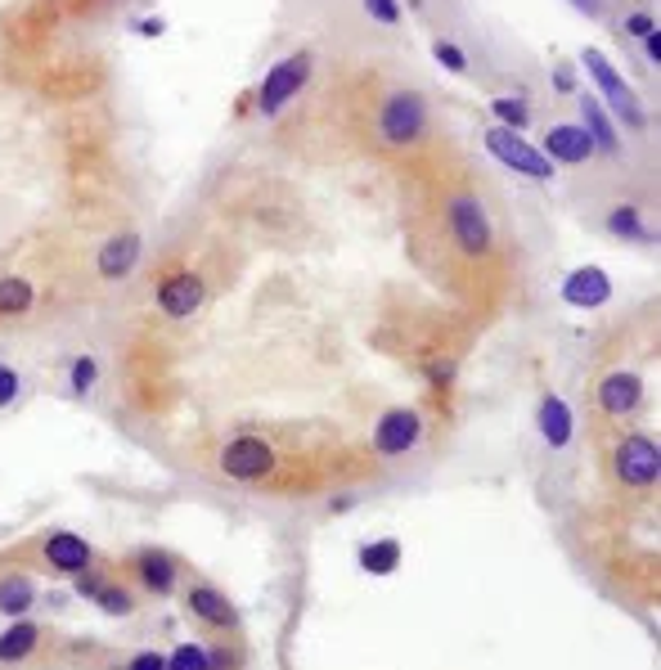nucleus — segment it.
I'll return each mask as SVG.
<instances>
[{"label": "nucleus", "mask_w": 661, "mask_h": 670, "mask_svg": "<svg viewBox=\"0 0 661 670\" xmlns=\"http://www.w3.org/2000/svg\"><path fill=\"white\" fill-rule=\"evenodd\" d=\"M428 122H432V108L419 91H391L378 108V140L391 149H410L428 136Z\"/></svg>", "instance_id": "f257e3e1"}, {"label": "nucleus", "mask_w": 661, "mask_h": 670, "mask_svg": "<svg viewBox=\"0 0 661 670\" xmlns=\"http://www.w3.org/2000/svg\"><path fill=\"white\" fill-rule=\"evenodd\" d=\"M482 140H486V149H491L495 163H504L508 171H517V176H526V180H541V185H545V180H554V171H558V167L541 154V145H532V140L522 136V130L491 126Z\"/></svg>", "instance_id": "f03ea898"}, {"label": "nucleus", "mask_w": 661, "mask_h": 670, "mask_svg": "<svg viewBox=\"0 0 661 670\" xmlns=\"http://www.w3.org/2000/svg\"><path fill=\"white\" fill-rule=\"evenodd\" d=\"M445 221H450V239L454 248L464 252V257H486L491 243H495V226L486 217V208L478 203V198L469 189H459L450 198V208H445Z\"/></svg>", "instance_id": "7ed1b4c3"}, {"label": "nucleus", "mask_w": 661, "mask_h": 670, "mask_svg": "<svg viewBox=\"0 0 661 670\" xmlns=\"http://www.w3.org/2000/svg\"><path fill=\"white\" fill-rule=\"evenodd\" d=\"M580 69L594 77V86H599V95H604V104L630 126V130H643L648 126V113H643V104L634 100V91L626 86V77L612 69V63L599 54V50H580Z\"/></svg>", "instance_id": "20e7f679"}, {"label": "nucleus", "mask_w": 661, "mask_h": 670, "mask_svg": "<svg viewBox=\"0 0 661 670\" xmlns=\"http://www.w3.org/2000/svg\"><path fill=\"white\" fill-rule=\"evenodd\" d=\"M311 69H315V54L311 50H297V54L280 59L275 69L266 73V82L256 86V113L261 117H280V108L311 82Z\"/></svg>", "instance_id": "39448f33"}, {"label": "nucleus", "mask_w": 661, "mask_h": 670, "mask_svg": "<svg viewBox=\"0 0 661 670\" xmlns=\"http://www.w3.org/2000/svg\"><path fill=\"white\" fill-rule=\"evenodd\" d=\"M612 473L626 491H652L657 478H661V450L652 437L643 432H630L617 441V454H612Z\"/></svg>", "instance_id": "423d86ee"}, {"label": "nucleus", "mask_w": 661, "mask_h": 670, "mask_svg": "<svg viewBox=\"0 0 661 670\" xmlns=\"http://www.w3.org/2000/svg\"><path fill=\"white\" fill-rule=\"evenodd\" d=\"M280 468V454L266 437H234L221 446V473L230 482H261Z\"/></svg>", "instance_id": "0eeeda50"}, {"label": "nucleus", "mask_w": 661, "mask_h": 670, "mask_svg": "<svg viewBox=\"0 0 661 670\" xmlns=\"http://www.w3.org/2000/svg\"><path fill=\"white\" fill-rule=\"evenodd\" d=\"M419 441H423V415H419V410H410V406L387 410V415L378 419V428H374V450H378V454H387V459L410 454Z\"/></svg>", "instance_id": "6e6552de"}, {"label": "nucleus", "mask_w": 661, "mask_h": 670, "mask_svg": "<svg viewBox=\"0 0 661 670\" xmlns=\"http://www.w3.org/2000/svg\"><path fill=\"white\" fill-rule=\"evenodd\" d=\"M185 603H189V613L203 621V626H212V630H221V635H234V630H239V608H234V603H230L217 585L193 580V585L185 589Z\"/></svg>", "instance_id": "1a4fd4ad"}, {"label": "nucleus", "mask_w": 661, "mask_h": 670, "mask_svg": "<svg viewBox=\"0 0 661 670\" xmlns=\"http://www.w3.org/2000/svg\"><path fill=\"white\" fill-rule=\"evenodd\" d=\"M41 558H45V567L59 572V576H82L86 567H95V549H91V541H82L77 531H54V535H45Z\"/></svg>", "instance_id": "9d476101"}, {"label": "nucleus", "mask_w": 661, "mask_h": 670, "mask_svg": "<svg viewBox=\"0 0 661 670\" xmlns=\"http://www.w3.org/2000/svg\"><path fill=\"white\" fill-rule=\"evenodd\" d=\"M203 302H208V284H203V275H193V271H176V275H167L158 284V311L171 315V320L193 315Z\"/></svg>", "instance_id": "9b49d317"}, {"label": "nucleus", "mask_w": 661, "mask_h": 670, "mask_svg": "<svg viewBox=\"0 0 661 670\" xmlns=\"http://www.w3.org/2000/svg\"><path fill=\"white\" fill-rule=\"evenodd\" d=\"M639 406H643V378L634 369H612L599 383V410L604 415L630 419V415H639Z\"/></svg>", "instance_id": "f8f14e48"}, {"label": "nucleus", "mask_w": 661, "mask_h": 670, "mask_svg": "<svg viewBox=\"0 0 661 670\" xmlns=\"http://www.w3.org/2000/svg\"><path fill=\"white\" fill-rule=\"evenodd\" d=\"M77 594H82L86 603H95V608L108 613V617H130V613H136V594H130L126 585H117V580H108V576L95 572V567H86V572L77 576Z\"/></svg>", "instance_id": "ddd939ff"}, {"label": "nucleus", "mask_w": 661, "mask_h": 670, "mask_svg": "<svg viewBox=\"0 0 661 670\" xmlns=\"http://www.w3.org/2000/svg\"><path fill=\"white\" fill-rule=\"evenodd\" d=\"M563 302L576 306V311H594L612 302V280L604 265H576V271L563 280Z\"/></svg>", "instance_id": "4468645a"}, {"label": "nucleus", "mask_w": 661, "mask_h": 670, "mask_svg": "<svg viewBox=\"0 0 661 670\" xmlns=\"http://www.w3.org/2000/svg\"><path fill=\"white\" fill-rule=\"evenodd\" d=\"M541 154H545L554 167H558V163L580 167V163L594 158V140H589V130H585L580 122H558V126H549V136H545Z\"/></svg>", "instance_id": "2eb2a0df"}, {"label": "nucleus", "mask_w": 661, "mask_h": 670, "mask_svg": "<svg viewBox=\"0 0 661 670\" xmlns=\"http://www.w3.org/2000/svg\"><path fill=\"white\" fill-rule=\"evenodd\" d=\"M536 428L545 437L549 450H567L571 446V432H576V419H571V406L558 396V391H545L541 396V410H536Z\"/></svg>", "instance_id": "dca6fc26"}, {"label": "nucleus", "mask_w": 661, "mask_h": 670, "mask_svg": "<svg viewBox=\"0 0 661 670\" xmlns=\"http://www.w3.org/2000/svg\"><path fill=\"white\" fill-rule=\"evenodd\" d=\"M140 252H145V243H140V234H136V230L113 234V239L99 248V275H104V280H126L130 271H136Z\"/></svg>", "instance_id": "f3484780"}, {"label": "nucleus", "mask_w": 661, "mask_h": 670, "mask_svg": "<svg viewBox=\"0 0 661 670\" xmlns=\"http://www.w3.org/2000/svg\"><path fill=\"white\" fill-rule=\"evenodd\" d=\"M136 580H140V589H145V594L167 598V594L176 589V580H180L176 558H171V554H162V549H145V554H136Z\"/></svg>", "instance_id": "a211bd4d"}, {"label": "nucleus", "mask_w": 661, "mask_h": 670, "mask_svg": "<svg viewBox=\"0 0 661 670\" xmlns=\"http://www.w3.org/2000/svg\"><path fill=\"white\" fill-rule=\"evenodd\" d=\"M41 648V626L32 617H14L0 630V666H19Z\"/></svg>", "instance_id": "6ab92c4d"}, {"label": "nucleus", "mask_w": 661, "mask_h": 670, "mask_svg": "<svg viewBox=\"0 0 661 670\" xmlns=\"http://www.w3.org/2000/svg\"><path fill=\"white\" fill-rule=\"evenodd\" d=\"M36 603V580L23 576V572H6L0 576V617H28Z\"/></svg>", "instance_id": "aec40b11"}, {"label": "nucleus", "mask_w": 661, "mask_h": 670, "mask_svg": "<svg viewBox=\"0 0 661 670\" xmlns=\"http://www.w3.org/2000/svg\"><path fill=\"white\" fill-rule=\"evenodd\" d=\"M580 117L589 122L585 130H589V140H594V149H604L608 158H617V154H621V136H617V126H612V117H608V108H604L599 100H585V104H580Z\"/></svg>", "instance_id": "412c9836"}, {"label": "nucleus", "mask_w": 661, "mask_h": 670, "mask_svg": "<svg viewBox=\"0 0 661 670\" xmlns=\"http://www.w3.org/2000/svg\"><path fill=\"white\" fill-rule=\"evenodd\" d=\"M396 567H401V541H369L365 549H360V572H369V576H391Z\"/></svg>", "instance_id": "4be33fe9"}, {"label": "nucleus", "mask_w": 661, "mask_h": 670, "mask_svg": "<svg viewBox=\"0 0 661 670\" xmlns=\"http://www.w3.org/2000/svg\"><path fill=\"white\" fill-rule=\"evenodd\" d=\"M617 239H626V243H652V230L643 226V217H639V208H630V203H621V208H612L608 212V221H604Z\"/></svg>", "instance_id": "5701e85b"}, {"label": "nucleus", "mask_w": 661, "mask_h": 670, "mask_svg": "<svg viewBox=\"0 0 661 670\" xmlns=\"http://www.w3.org/2000/svg\"><path fill=\"white\" fill-rule=\"evenodd\" d=\"M32 302H36V293H32L28 280H19V275L0 280V315H28Z\"/></svg>", "instance_id": "b1692460"}, {"label": "nucleus", "mask_w": 661, "mask_h": 670, "mask_svg": "<svg viewBox=\"0 0 661 670\" xmlns=\"http://www.w3.org/2000/svg\"><path fill=\"white\" fill-rule=\"evenodd\" d=\"M491 117L508 130H526V122H532V104H526L522 95H495L491 100Z\"/></svg>", "instance_id": "393cba45"}, {"label": "nucleus", "mask_w": 661, "mask_h": 670, "mask_svg": "<svg viewBox=\"0 0 661 670\" xmlns=\"http://www.w3.org/2000/svg\"><path fill=\"white\" fill-rule=\"evenodd\" d=\"M167 670H212V666H208V648H203V643H180V648H171Z\"/></svg>", "instance_id": "a878e982"}, {"label": "nucleus", "mask_w": 661, "mask_h": 670, "mask_svg": "<svg viewBox=\"0 0 661 670\" xmlns=\"http://www.w3.org/2000/svg\"><path fill=\"white\" fill-rule=\"evenodd\" d=\"M432 59L441 63L445 73H454V77H464V73H469V54L459 50L454 41H437V45H432Z\"/></svg>", "instance_id": "bb28decb"}, {"label": "nucleus", "mask_w": 661, "mask_h": 670, "mask_svg": "<svg viewBox=\"0 0 661 670\" xmlns=\"http://www.w3.org/2000/svg\"><path fill=\"white\" fill-rule=\"evenodd\" d=\"M95 378H99V360H95V356H77V360H73V391L86 396V391L95 387Z\"/></svg>", "instance_id": "cd10ccee"}, {"label": "nucleus", "mask_w": 661, "mask_h": 670, "mask_svg": "<svg viewBox=\"0 0 661 670\" xmlns=\"http://www.w3.org/2000/svg\"><path fill=\"white\" fill-rule=\"evenodd\" d=\"M19 387H23V383H19V369L0 360V410L14 406V400H19Z\"/></svg>", "instance_id": "c85d7f7f"}, {"label": "nucleus", "mask_w": 661, "mask_h": 670, "mask_svg": "<svg viewBox=\"0 0 661 670\" xmlns=\"http://www.w3.org/2000/svg\"><path fill=\"white\" fill-rule=\"evenodd\" d=\"M365 10L378 19V23H401V6H396V0H365Z\"/></svg>", "instance_id": "c756f323"}, {"label": "nucleus", "mask_w": 661, "mask_h": 670, "mask_svg": "<svg viewBox=\"0 0 661 670\" xmlns=\"http://www.w3.org/2000/svg\"><path fill=\"white\" fill-rule=\"evenodd\" d=\"M126 670H167V657H162V652H154V648H140L136 657L126 661Z\"/></svg>", "instance_id": "7c9ffc66"}, {"label": "nucleus", "mask_w": 661, "mask_h": 670, "mask_svg": "<svg viewBox=\"0 0 661 670\" xmlns=\"http://www.w3.org/2000/svg\"><path fill=\"white\" fill-rule=\"evenodd\" d=\"M626 32H630V36H639V41H643V36H652V32H657V19H652V14H648V10H634V14H630V19H626Z\"/></svg>", "instance_id": "2f4dec72"}, {"label": "nucleus", "mask_w": 661, "mask_h": 670, "mask_svg": "<svg viewBox=\"0 0 661 670\" xmlns=\"http://www.w3.org/2000/svg\"><path fill=\"white\" fill-rule=\"evenodd\" d=\"M428 378H432V387H450V383H454V365H450V360H441V365H432V374H428Z\"/></svg>", "instance_id": "473e14b6"}, {"label": "nucleus", "mask_w": 661, "mask_h": 670, "mask_svg": "<svg viewBox=\"0 0 661 670\" xmlns=\"http://www.w3.org/2000/svg\"><path fill=\"white\" fill-rule=\"evenodd\" d=\"M554 91H558V95H571V91H576L571 69H554Z\"/></svg>", "instance_id": "72a5a7b5"}, {"label": "nucleus", "mask_w": 661, "mask_h": 670, "mask_svg": "<svg viewBox=\"0 0 661 670\" xmlns=\"http://www.w3.org/2000/svg\"><path fill=\"white\" fill-rule=\"evenodd\" d=\"M643 54H648V63H661V36H657V32L643 36Z\"/></svg>", "instance_id": "f704fd0d"}, {"label": "nucleus", "mask_w": 661, "mask_h": 670, "mask_svg": "<svg viewBox=\"0 0 661 670\" xmlns=\"http://www.w3.org/2000/svg\"><path fill=\"white\" fill-rule=\"evenodd\" d=\"M571 6H576L580 14H599V10H604V0H571Z\"/></svg>", "instance_id": "c9c22d12"}, {"label": "nucleus", "mask_w": 661, "mask_h": 670, "mask_svg": "<svg viewBox=\"0 0 661 670\" xmlns=\"http://www.w3.org/2000/svg\"><path fill=\"white\" fill-rule=\"evenodd\" d=\"M162 28H167V23H162V19H149V23H140V32H145V36H158V32H162Z\"/></svg>", "instance_id": "e433bc0d"}]
</instances>
